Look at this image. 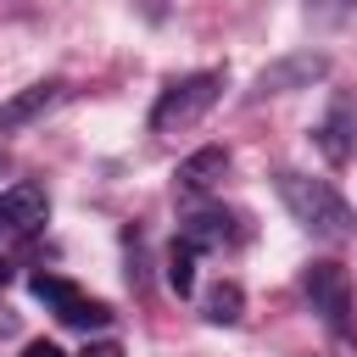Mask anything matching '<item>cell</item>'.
I'll return each mask as SVG.
<instances>
[{
    "label": "cell",
    "mask_w": 357,
    "mask_h": 357,
    "mask_svg": "<svg viewBox=\"0 0 357 357\" xmlns=\"http://www.w3.org/2000/svg\"><path fill=\"white\" fill-rule=\"evenodd\" d=\"M6 284H11V262L0 257V290H6Z\"/></svg>",
    "instance_id": "cell-17"
},
{
    "label": "cell",
    "mask_w": 357,
    "mask_h": 357,
    "mask_svg": "<svg viewBox=\"0 0 357 357\" xmlns=\"http://www.w3.org/2000/svg\"><path fill=\"white\" fill-rule=\"evenodd\" d=\"M0 218H6V229L11 234H33V229H45V218H50V195H45V184H11L6 195H0Z\"/></svg>",
    "instance_id": "cell-8"
},
{
    "label": "cell",
    "mask_w": 357,
    "mask_h": 357,
    "mask_svg": "<svg viewBox=\"0 0 357 357\" xmlns=\"http://www.w3.org/2000/svg\"><path fill=\"white\" fill-rule=\"evenodd\" d=\"M312 312L324 318V329L335 340H357V301H351V273L340 262H312L307 279H301Z\"/></svg>",
    "instance_id": "cell-3"
},
{
    "label": "cell",
    "mask_w": 357,
    "mask_h": 357,
    "mask_svg": "<svg viewBox=\"0 0 357 357\" xmlns=\"http://www.w3.org/2000/svg\"><path fill=\"white\" fill-rule=\"evenodd\" d=\"M218 95H223V73H190V78H173V84L156 95V106H151V128H156V134H178V128L201 123V117L218 106Z\"/></svg>",
    "instance_id": "cell-2"
},
{
    "label": "cell",
    "mask_w": 357,
    "mask_h": 357,
    "mask_svg": "<svg viewBox=\"0 0 357 357\" xmlns=\"http://www.w3.org/2000/svg\"><path fill=\"white\" fill-rule=\"evenodd\" d=\"M78 357H123V346H117V340H95V346H84Z\"/></svg>",
    "instance_id": "cell-15"
},
{
    "label": "cell",
    "mask_w": 357,
    "mask_h": 357,
    "mask_svg": "<svg viewBox=\"0 0 357 357\" xmlns=\"http://www.w3.org/2000/svg\"><path fill=\"white\" fill-rule=\"evenodd\" d=\"M61 95H67V84H61V78H39V84L17 89L11 100H0V134H17V128H28V123H39Z\"/></svg>",
    "instance_id": "cell-7"
},
{
    "label": "cell",
    "mask_w": 357,
    "mask_h": 357,
    "mask_svg": "<svg viewBox=\"0 0 357 357\" xmlns=\"http://www.w3.org/2000/svg\"><path fill=\"white\" fill-rule=\"evenodd\" d=\"M28 290H33V296H39V301L67 324V329H84V335H89V329H106V324H112V307H106V301H89L73 279L33 273V279H28Z\"/></svg>",
    "instance_id": "cell-4"
},
{
    "label": "cell",
    "mask_w": 357,
    "mask_h": 357,
    "mask_svg": "<svg viewBox=\"0 0 357 357\" xmlns=\"http://www.w3.org/2000/svg\"><path fill=\"white\" fill-rule=\"evenodd\" d=\"M279 201L284 212L318 234V240H351L357 234V212L346 206V195L329 178H307V173H279Z\"/></svg>",
    "instance_id": "cell-1"
},
{
    "label": "cell",
    "mask_w": 357,
    "mask_h": 357,
    "mask_svg": "<svg viewBox=\"0 0 357 357\" xmlns=\"http://www.w3.org/2000/svg\"><path fill=\"white\" fill-rule=\"evenodd\" d=\"M178 240L201 257V251H223V245H234L240 240V223H234V212H223V206H195L184 223H178Z\"/></svg>",
    "instance_id": "cell-6"
},
{
    "label": "cell",
    "mask_w": 357,
    "mask_h": 357,
    "mask_svg": "<svg viewBox=\"0 0 357 357\" xmlns=\"http://www.w3.org/2000/svg\"><path fill=\"white\" fill-rule=\"evenodd\" d=\"M0 234H11V229H6V218H0Z\"/></svg>",
    "instance_id": "cell-19"
},
{
    "label": "cell",
    "mask_w": 357,
    "mask_h": 357,
    "mask_svg": "<svg viewBox=\"0 0 357 357\" xmlns=\"http://www.w3.org/2000/svg\"><path fill=\"white\" fill-rule=\"evenodd\" d=\"M240 312H245V290H240L234 279H218V284L206 290V318H212V324H240Z\"/></svg>",
    "instance_id": "cell-11"
},
{
    "label": "cell",
    "mask_w": 357,
    "mask_h": 357,
    "mask_svg": "<svg viewBox=\"0 0 357 357\" xmlns=\"http://www.w3.org/2000/svg\"><path fill=\"white\" fill-rule=\"evenodd\" d=\"M22 357H67V351H61L56 340H28V351H22Z\"/></svg>",
    "instance_id": "cell-14"
},
{
    "label": "cell",
    "mask_w": 357,
    "mask_h": 357,
    "mask_svg": "<svg viewBox=\"0 0 357 357\" xmlns=\"http://www.w3.org/2000/svg\"><path fill=\"white\" fill-rule=\"evenodd\" d=\"M0 173H11V162H6V151H0Z\"/></svg>",
    "instance_id": "cell-18"
},
{
    "label": "cell",
    "mask_w": 357,
    "mask_h": 357,
    "mask_svg": "<svg viewBox=\"0 0 357 357\" xmlns=\"http://www.w3.org/2000/svg\"><path fill=\"white\" fill-rule=\"evenodd\" d=\"M351 117H357V106H351L346 95H335V106H329V117H324V123L312 128L329 162H346V156L357 151V123H351Z\"/></svg>",
    "instance_id": "cell-10"
},
{
    "label": "cell",
    "mask_w": 357,
    "mask_h": 357,
    "mask_svg": "<svg viewBox=\"0 0 357 357\" xmlns=\"http://www.w3.org/2000/svg\"><path fill=\"white\" fill-rule=\"evenodd\" d=\"M223 173H229V151H223V145H201V151H190V156L173 167V184H178L184 195H201V190H212Z\"/></svg>",
    "instance_id": "cell-9"
},
{
    "label": "cell",
    "mask_w": 357,
    "mask_h": 357,
    "mask_svg": "<svg viewBox=\"0 0 357 357\" xmlns=\"http://www.w3.org/2000/svg\"><path fill=\"white\" fill-rule=\"evenodd\" d=\"M11 329H17V318H11L6 307H0V335H11Z\"/></svg>",
    "instance_id": "cell-16"
},
{
    "label": "cell",
    "mask_w": 357,
    "mask_h": 357,
    "mask_svg": "<svg viewBox=\"0 0 357 357\" xmlns=\"http://www.w3.org/2000/svg\"><path fill=\"white\" fill-rule=\"evenodd\" d=\"M357 11V0H307V17L312 22H346Z\"/></svg>",
    "instance_id": "cell-13"
},
{
    "label": "cell",
    "mask_w": 357,
    "mask_h": 357,
    "mask_svg": "<svg viewBox=\"0 0 357 357\" xmlns=\"http://www.w3.org/2000/svg\"><path fill=\"white\" fill-rule=\"evenodd\" d=\"M167 290H173V296H190V290H195V251H190L184 240L167 245Z\"/></svg>",
    "instance_id": "cell-12"
},
{
    "label": "cell",
    "mask_w": 357,
    "mask_h": 357,
    "mask_svg": "<svg viewBox=\"0 0 357 357\" xmlns=\"http://www.w3.org/2000/svg\"><path fill=\"white\" fill-rule=\"evenodd\" d=\"M324 73H329V56H324V50H296V56H279V61H268V67L257 73L251 95L262 100V95H290V89H312V84H318Z\"/></svg>",
    "instance_id": "cell-5"
}]
</instances>
